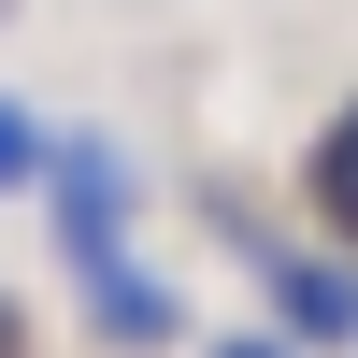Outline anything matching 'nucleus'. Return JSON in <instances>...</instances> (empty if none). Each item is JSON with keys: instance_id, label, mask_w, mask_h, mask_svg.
I'll return each mask as SVG.
<instances>
[{"instance_id": "nucleus-2", "label": "nucleus", "mask_w": 358, "mask_h": 358, "mask_svg": "<svg viewBox=\"0 0 358 358\" xmlns=\"http://www.w3.org/2000/svg\"><path fill=\"white\" fill-rule=\"evenodd\" d=\"M258 273H273V330L287 344H358V258L344 244H273V258H258Z\"/></svg>"}, {"instance_id": "nucleus-1", "label": "nucleus", "mask_w": 358, "mask_h": 358, "mask_svg": "<svg viewBox=\"0 0 358 358\" xmlns=\"http://www.w3.org/2000/svg\"><path fill=\"white\" fill-rule=\"evenodd\" d=\"M43 201H57V258H72V273H115V258H129V158H115L101 129L43 143Z\"/></svg>"}, {"instance_id": "nucleus-6", "label": "nucleus", "mask_w": 358, "mask_h": 358, "mask_svg": "<svg viewBox=\"0 0 358 358\" xmlns=\"http://www.w3.org/2000/svg\"><path fill=\"white\" fill-rule=\"evenodd\" d=\"M201 358H301V344H287V330H215Z\"/></svg>"}, {"instance_id": "nucleus-7", "label": "nucleus", "mask_w": 358, "mask_h": 358, "mask_svg": "<svg viewBox=\"0 0 358 358\" xmlns=\"http://www.w3.org/2000/svg\"><path fill=\"white\" fill-rule=\"evenodd\" d=\"M0 358H29V344H15V301H0Z\"/></svg>"}, {"instance_id": "nucleus-4", "label": "nucleus", "mask_w": 358, "mask_h": 358, "mask_svg": "<svg viewBox=\"0 0 358 358\" xmlns=\"http://www.w3.org/2000/svg\"><path fill=\"white\" fill-rule=\"evenodd\" d=\"M301 201H315V215H330V244H358V101H344L330 129L301 143Z\"/></svg>"}, {"instance_id": "nucleus-3", "label": "nucleus", "mask_w": 358, "mask_h": 358, "mask_svg": "<svg viewBox=\"0 0 358 358\" xmlns=\"http://www.w3.org/2000/svg\"><path fill=\"white\" fill-rule=\"evenodd\" d=\"M86 315H101V344H129V358L187 330V301H172V287L143 273V258H115V273H86Z\"/></svg>"}, {"instance_id": "nucleus-5", "label": "nucleus", "mask_w": 358, "mask_h": 358, "mask_svg": "<svg viewBox=\"0 0 358 358\" xmlns=\"http://www.w3.org/2000/svg\"><path fill=\"white\" fill-rule=\"evenodd\" d=\"M43 187V129H29V101H0V201Z\"/></svg>"}]
</instances>
